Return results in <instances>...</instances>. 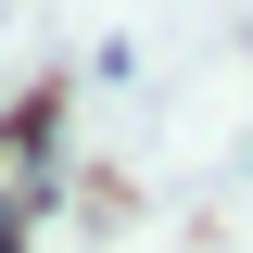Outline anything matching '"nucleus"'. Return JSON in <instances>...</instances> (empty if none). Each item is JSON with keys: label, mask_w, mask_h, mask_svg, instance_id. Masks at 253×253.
Here are the masks:
<instances>
[{"label": "nucleus", "mask_w": 253, "mask_h": 253, "mask_svg": "<svg viewBox=\"0 0 253 253\" xmlns=\"http://www.w3.org/2000/svg\"><path fill=\"white\" fill-rule=\"evenodd\" d=\"M0 253H26V228H13V203H0Z\"/></svg>", "instance_id": "obj_1"}]
</instances>
